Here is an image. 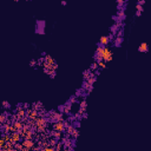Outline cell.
<instances>
[{"label":"cell","instance_id":"3957f363","mask_svg":"<svg viewBox=\"0 0 151 151\" xmlns=\"http://www.w3.org/2000/svg\"><path fill=\"white\" fill-rule=\"evenodd\" d=\"M21 139V135L19 132H11V142L13 144H17L19 143V140Z\"/></svg>","mask_w":151,"mask_h":151},{"label":"cell","instance_id":"52a82bcc","mask_svg":"<svg viewBox=\"0 0 151 151\" xmlns=\"http://www.w3.org/2000/svg\"><path fill=\"white\" fill-rule=\"evenodd\" d=\"M109 41H110V38L106 37V35H103V37H100V39H99L100 46H106V45L109 44Z\"/></svg>","mask_w":151,"mask_h":151},{"label":"cell","instance_id":"8992f818","mask_svg":"<svg viewBox=\"0 0 151 151\" xmlns=\"http://www.w3.org/2000/svg\"><path fill=\"white\" fill-rule=\"evenodd\" d=\"M21 144H23L24 148L31 149V150H33V148H34V142H33V139H24V142L21 143Z\"/></svg>","mask_w":151,"mask_h":151},{"label":"cell","instance_id":"9a60e30c","mask_svg":"<svg viewBox=\"0 0 151 151\" xmlns=\"http://www.w3.org/2000/svg\"><path fill=\"white\" fill-rule=\"evenodd\" d=\"M97 67H98V63H95V64L91 65V69H92V70L93 69H97Z\"/></svg>","mask_w":151,"mask_h":151},{"label":"cell","instance_id":"6da1fadb","mask_svg":"<svg viewBox=\"0 0 151 151\" xmlns=\"http://www.w3.org/2000/svg\"><path fill=\"white\" fill-rule=\"evenodd\" d=\"M96 58L99 60H104L105 63L112 60V51L108 46H99L97 49Z\"/></svg>","mask_w":151,"mask_h":151},{"label":"cell","instance_id":"5bb4252c","mask_svg":"<svg viewBox=\"0 0 151 151\" xmlns=\"http://www.w3.org/2000/svg\"><path fill=\"white\" fill-rule=\"evenodd\" d=\"M5 122H6V115L5 113H1V116H0V123L5 124Z\"/></svg>","mask_w":151,"mask_h":151},{"label":"cell","instance_id":"4fadbf2b","mask_svg":"<svg viewBox=\"0 0 151 151\" xmlns=\"http://www.w3.org/2000/svg\"><path fill=\"white\" fill-rule=\"evenodd\" d=\"M98 63V66L100 67V69H105L106 67V63H105L104 60H99V61H97Z\"/></svg>","mask_w":151,"mask_h":151},{"label":"cell","instance_id":"9c48e42d","mask_svg":"<svg viewBox=\"0 0 151 151\" xmlns=\"http://www.w3.org/2000/svg\"><path fill=\"white\" fill-rule=\"evenodd\" d=\"M148 50H149V46L146 43H142L139 45V47H138V51H139V52H148Z\"/></svg>","mask_w":151,"mask_h":151},{"label":"cell","instance_id":"8fae6325","mask_svg":"<svg viewBox=\"0 0 151 151\" xmlns=\"http://www.w3.org/2000/svg\"><path fill=\"white\" fill-rule=\"evenodd\" d=\"M40 151H57V150H55V148H53V146L47 145V146H45V148L41 149Z\"/></svg>","mask_w":151,"mask_h":151},{"label":"cell","instance_id":"277c9868","mask_svg":"<svg viewBox=\"0 0 151 151\" xmlns=\"http://www.w3.org/2000/svg\"><path fill=\"white\" fill-rule=\"evenodd\" d=\"M26 116L29 117V119H35L38 116V111L35 109H30V110L26 111Z\"/></svg>","mask_w":151,"mask_h":151},{"label":"cell","instance_id":"30bf717a","mask_svg":"<svg viewBox=\"0 0 151 151\" xmlns=\"http://www.w3.org/2000/svg\"><path fill=\"white\" fill-rule=\"evenodd\" d=\"M35 128H37L38 132H41V134H43V132H45V131H46L47 125H37Z\"/></svg>","mask_w":151,"mask_h":151},{"label":"cell","instance_id":"5b68a950","mask_svg":"<svg viewBox=\"0 0 151 151\" xmlns=\"http://www.w3.org/2000/svg\"><path fill=\"white\" fill-rule=\"evenodd\" d=\"M12 125H13V129H14L15 132H19V131H21V130H23V128L25 126V125H24V123L21 122V120H15V122L13 123Z\"/></svg>","mask_w":151,"mask_h":151},{"label":"cell","instance_id":"ba28073f","mask_svg":"<svg viewBox=\"0 0 151 151\" xmlns=\"http://www.w3.org/2000/svg\"><path fill=\"white\" fill-rule=\"evenodd\" d=\"M25 116H26V111L24 110V109H19V110L17 111V117H18V119H19V120H20V119H23Z\"/></svg>","mask_w":151,"mask_h":151},{"label":"cell","instance_id":"2e32d148","mask_svg":"<svg viewBox=\"0 0 151 151\" xmlns=\"http://www.w3.org/2000/svg\"><path fill=\"white\" fill-rule=\"evenodd\" d=\"M3 106H4V108H8V106H10L8 102H4V103H3Z\"/></svg>","mask_w":151,"mask_h":151},{"label":"cell","instance_id":"7a4b0ae2","mask_svg":"<svg viewBox=\"0 0 151 151\" xmlns=\"http://www.w3.org/2000/svg\"><path fill=\"white\" fill-rule=\"evenodd\" d=\"M53 130L55 131V132H63V131L65 130V124L63 120H60V122H55L54 124H53Z\"/></svg>","mask_w":151,"mask_h":151},{"label":"cell","instance_id":"7c38bea8","mask_svg":"<svg viewBox=\"0 0 151 151\" xmlns=\"http://www.w3.org/2000/svg\"><path fill=\"white\" fill-rule=\"evenodd\" d=\"M6 144H7V142L5 140V138H4V137H1V138H0V149H4Z\"/></svg>","mask_w":151,"mask_h":151}]
</instances>
